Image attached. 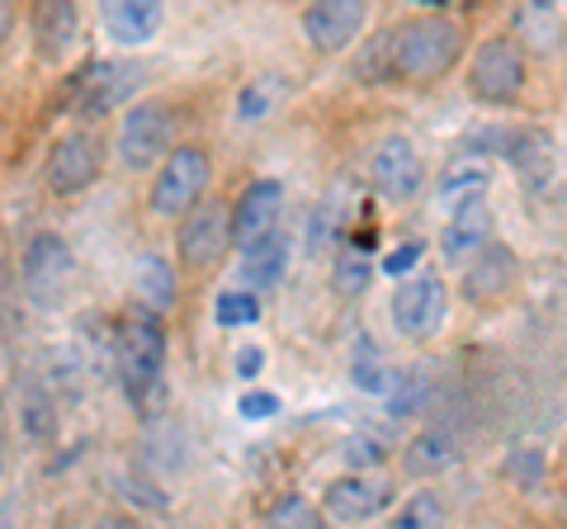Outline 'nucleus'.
Returning <instances> with one entry per match:
<instances>
[{
  "instance_id": "obj_16",
  "label": "nucleus",
  "mask_w": 567,
  "mask_h": 529,
  "mask_svg": "<svg viewBox=\"0 0 567 529\" xmlns=\"http://www.w3.org/2000/svg\"><path fill=\"white\" fill-rule=\"evenodd\" d=\"M279 204H284V185L279 180H256V185H246L241 189V199L233 208V241L241 246H256L265 241L270 232H279Z\"/></svg>"
},
{
  "instance_id": "obj_5",
  "label": "nucleus",
  "mask_w": 567,
  "mask_h": 529,
  "mask_svg": "<svg viewBox=\"0 0 567 529\" xmlns=\"http://www.w3.org/2000/svg\"><path fill=\"white\" fill-rule=\"evenodd\" d=\"M175 110L166 100H137L128 114L118 118V162L123 170H152L171 152Z\"/></svg>"
},
{
  "instance_id": "obj_21",
  "label": "nucleus",
  "mask_w": 567,
  "mask_h": 529,
  "mask_svg": "<svg viewBox=\"0 0 567 529\" xmlns=\"http://www.w3.org/2000/svg\"><path fill=\"white\" fill-rule=\"evenodd\" d=\"M133 293H137V308H147L162 317L166 308H175V274L162 256H142L137 260V274H133Z\"/></svg>"
},
{
  "instance_id": "obj_19",
  "label": "nucleus",
  "mask_w": 567,
  "mask_h": 529,
  "mask_svg": "<svg viewBox=\"0 0 567 529\" xmlns=\"http://www.w3.org/2000/svg\"><path fill=\"white\" fill-rule=\"evenodd\" d=\"M284 270H289V237L284 232H270L265 241L241 251V284L246 289H270L284 279Z\"/></svg>"
},
{
  "instance_id": "obj_23",
  "label": "nucleus",
  "mask_w": 567,
  "mask_h": 529,
  "mask_svg": "<svg viewBox=\"0 0 567 529\" xmlns=\"http://www.w3.org/2000/svg\"><path fill=\"white\" fill-rule=\"evenodd\" d=\"M516 43H535L539 52L563 43V14L544 0H529V6L516 10Z\"/></svg>"
},
{
  "instance_id": "obj_34",
  "label": "nucleus",
  "mask_w": 567,
  "mask_h": 529,
  "mask_svg": "<svg viewBox=\"0 0 567 529\" xmlns=\"http://www.w3.org/2000/svg\"><path fill=\"white\" fill-rule=\"evenodd\" d=\"M48 421H52L48 397L39 393V387H29V397H24V426H29V435L43 439V435H48Z\"/></svg>"
},
{
  "instance_id": "obj_28",
  "label": "nucleus",
  "mask_w": 567,
  "mask_h": 529,
  "mask_svg": "<svg viewBox=\"0 0 567 529\" xmlns=\"http://www.w3.org/2000/svg\"><path fill=\"white\" fill-rule=\"evenodd\" d=\"M213 322L218 326H256L260 322V303L251 289H227L218 293V303H213Z\"/></svg>"
},
{
  "instance_id": "obj_4",
  "label": "nucleus",
  "mask_w": 567,
  "mask_h": 529,
  "mask_svg": "<svg viewBox=\"0 0 567 529\" xmlns=\"http://www.w3.org/2000/svg\"><path fill=\"white\" fill-rule=\"evenodd\" d=\"M76 284V256L58 232H39L24 246V293L33 308L58 312Z\"/></svg>"
},
{
  "instance_id": "obj_8",
  "label": "nucleus",
  "mask_w": 567,
  "mask_h": 529,
  "mask_svg": "<svg viewBox=\"0 0 567 529\" xmlns=\"http://www.w3.org/2000/svg\"><path fill=\"white\" fill-rule=\"evenodd\" d=\"M137 66L133 62H114V58H95L85 62L76 76H71V110L81 118H104L110 110H118L123 100H133L137 91Z\"/></svg>"
},
{
  "instance_id": "obj_20",
  "label": "nucleus",
  "mask_w": 567,
  "mask_h": 529,
  "mask_svg": "<svg viewBox=\"0 0 567 529\" xmlns=\"http://www.w3.org/2000/svg\"><path fill=\"white\" fill-rule=\"evenodd\" d=\"M502 156L525 175V185H539L544 175H554V143L539 128H516L502 137Z\"/></svg>"
},
{
  "instance_id": "obj_22",
  "label": "nucleus",
  "mask_w": 567,
  "mask_h": 529,
  "mask_svg": "<svg viewBox=\"0 0 567 529\" xmlns=\"http://www.w3.org/2000/svg\"><path fill=\"white\" fill-rule=\"evenodd\" d=\"M511 274H516V256L502 251V246H492V251H483V256L473 260V270H468V298L487 303V298H496V293L511 284Z\"/></svg>"
},
{
  "instance_id": "obj_13",
  "label": "nucleus",
  "mask_w": 567,
  "mask_h": 529,
  "mask_svg": "<svg viewBox=\"0 0 567 529\" xmlns=\"http://www.w3.org/2000/svg\"><path fill=\"white\" fill-rule=\"evenodd\" d=\"M388 506V483L369 478V473H346V478L327 483L322 510L336 525H369Z\"/></svg>"
},
{
  "instance_id": "obj_18",
  "label": "nucleus",
  "mask_w": 567,
  "mask_h": 529,
  "mask_svg": "<svg viewBox=\"0 0 567 529\" xmlns=\"http://www.w3.org/2000/svg\"><path fill=\"white\" fill-rule=\"evenodd\" d=\"M487 185H492L487 156L464 152V156H454L445 175H440V204H445L450 214H454V208H464V204H473V199H483Z\"/></svg>"
},
{
  "instance_id": "obj_30",
  "label": "nucleus",
  "mask_w": 567,
  "mask_h": 529,
  "mask_svg": "<svg viewBox=\"0 0 567 529\" xmlns=\"http://www.w3.org/2000/svg\"><path fill=\"white\" fill-rule=\"evenodd\" d=\"M346 464H350V473H369V468H379L383 458H388V449H383V439H374V435H350L346 439Z\"/></svg>"
},
{
  "instance_id": "obj_33",
  "label": "nucleus",
  "mask_w": 567,
  "mask_h": 529,
  "mask_svg": "<svg viewBox=\"0 0 567 529\" xmlns=\"http://www.w3.org/2000/svg\"><path fill=\"white\" fill-rule=\"evenodd\" d=\"M421 256H425V246H421V241H406V246H398V251H388V256H383V274L412 279V270L421 264Z\"/></svg>"
},
{
  "instance_id": "obj_6",
  "label": "nucleus",
  "mask_w": 567,
  "mask_h": 529,
  "mask_svg": "<svg viewBox=\"0 0 567 529\" xmlns=\"http://www.w3.org/2000/svg\"><path fill=\"white\" fill-rule=\"evenodd\" d=\"M388 317H393V331L402 341H431L440 336L450 317V284L440 274H412L402 279L393 303H388Z\"/></svg>"
},
{
  "instance_id": "obj_29",
  "label": "nucleus",
  "mask_w": 567,
  "mask_h": 529,
  "mask_svg": "<svg viewBox=\"0 0 567 529\" xmlns=\"http://www.w3.org/2000/svg\"><path fill=\"white\" fill-rule=\"evenodd\" d=\"M270 104H275V76H260V81H246V91L237 95V114L241 123H260L270 114Z\"/></svg>"
},
{
  "instance_id": "obj_17",
  "label": "nucleus",
  "mask_w": 567,
  "mask_h": 529,
  "mask_svg": "<svg viewBox=\"0 0 567 529\" xmlns=\"http://www.w3.org/2000/svg\"><path fill=\"white\" fill-rule=\"evenodd\" d=\"M162 24H166L162 0H114V6L104 10V29H110V39L123 48H147L156 33H162Z\"/></svg>"
},
{
  "instance_id": "obj_2",
  "label": "nucleus",
  "mask_w": 567,
  "mask_h": 529,
  "mask_svg": "<svg viewBox=\"0 0 567 529\" xmlns=\"http://www.w3.org/2000/svg\"><path fill=\"white\" fill-rule=\"evenodd\" d=\"M114 364H118V383L133 402H147L162 387V369H166V326L162 317L147 308H128L114 336Z\"/></svg>"
},
{
  "instance_id": "obj_39",
  "label": "nucleus",
  "mask_w": 567,
  "mask_h": 529,
  "mask_svg": "<svg viewBox=\"0 0 567 529\" xmlns=\"http://www.w3.org/2000/svg\"><path fill=\"white\" fill-rule=\"evenodd\" d=\"M0 468H6V439H0Z\"/></svg>"
},
{
  "instance_id": "obj_15",
  "label": "nucleus",
  "mask_w": 567,
  "mask_h": 529,
  "mask_svg": "<svg viewBox=\"0 0 567 529\" xmlns=\"http://www.w3.org/2000/svg\"><path fill=\"white\" fill-rule=\"evenodd\" d=\"M492 208L487 199H473L464 208H454L445 232H440V251H445L450 264H473L483 251H492Z\"/></svg>"
},
{
  "instance_id": "obj_1",
  "label": "nucleus",
  "mask_w": 567,
  "mask_h": 529,
  "mask_svg": "<svg viewBox=\"0 0 567 529\" xmlns=\"http://www.w3.org/2000/svg\"><path fill=\"white\" fill-rule=\"evenodd\" d=\"M458 58H464V29L450 14H416V20H402L398 29H388L393 81L431 85L440 76H450Z\"/></svg>"
},
{
  "instance_id": "obj_35",
  "label": "nucleus",
  "mask_w": 567,
  "mask_h": 529,
  "mask_svg": "<svg viewBox=\"0 0 567 529\" xmlns=\"http://www.w3.org/2000/svg\"><path fill=\"white\" fill-rule=\"evenodd\" d=\"M341 208H346V199H341V194H331L327 208H317V214H312V246H322V241L336 237V218H341Z\"/></svg>"
},
{
  "instance_id": "obj_26",
  "label": "nucleus",
  "mask_w": 567,
  "mask_h": 529,
  "mask_svg": "<svg viewBox=\"0 0 567 529\" xmlns=\"http://www.w3.org/2000/svg\"><path fill=\"white\" fill-rule=\"evenodd\" d=\"M260 529H327V525H322V510L308 497H284L270 506V516H265Z\"/></svg>"
},
{
  "instance_id": "obj_38",
  "label": "nucleus",
  "mask_w": 567,
  "mask_h": 529,
  "mask_svg": "<svg viewBox=\"0 0 567 529\" xmlns=\"http://www.w3.org/2000/svg\"><path fill=\"white\" fill-rule=\"evenodd\" d=\"M91 529H133V520H123V516H100Z\"/></svg>"
},
{
  "instance_id": "obj_11",
  "label": "nucleus",
  "mask_w": 567,
  "mask_h": 529,
  "mask_svg": "<svg viewBox=\"0 0 567 529\" xmlns=\"http://www.w3.org/2000/svg\"><path fill=\"white\" fill-rule=\"evenodd\" d=\"M104 166V143H100V133H66L52 143L48 152V189L52 194H81L85 185H95V175Z\"/></svg>"
},
{
  "instance_id": "obj_14",
  "label": "nucleus",
  "mask_w": 567,
  "mask_h": 529,
  "mask_svg": "<svg viewBox=\"0 0 567 529\" xmlns=\"http://www.w3.org/2000/svg\"><path fill=\"white\" fill-rule=\"evenodd\" d=\"M29 33H33L39 62L58 66V62L71 58V48H76V39H81V10L71 6V0H43L29 20Z\"/></svg>"
},
{
  "instance_id": "obj_32",
  "label": "nucleus",
  "mask_w": 567,
  "mask_h": 529,
  "mask_svg": "<svg viewBox=\"0 0 567 529\" xmlns=\"http://www.w3.org/2000/svg\"><path fill=\"white\" fill-rule=\"evenodd\" d=\"M279 407H284V402H279L275 393H260V387H246L241 402H237V416H241V421H270V416H279Z\"/></svg>"
},
{
  "instance_id": "obj_9",
  "label": "nucleus",
  "mask_w": 567,
  "mask_h": 529,
  "mask_svg": "<svg viewBox=\"0 0 567 529\" xmlns=\"http://www.w3.org/2000/svg\"><path fill=\"white\" fill-rule=\"evenodd\" d=\"M369 185H374L388 204H412L416 194L425 189V162L416 143L406 133H393L383 137V143L374 147V156H369Z\"/></svg>"
},
{
  "instance_id": "obj_37",
  "label": "nucleus",
  "mask_w": 567,
  "mask_h": 529,
  "mask_svg": "<svg viewBox=\"0 0 567 529\" xmlns=\"http://www.w3.org/2000/svg\"><path fill=\"white\" fill-rule=\"evenodd\" d=\"M10 29H14V10L6 6V0H0V43L10 39Z\"/></svg>"
},
{
  "instance_id": "obj_27",
  "label": "nucleus",
  "mask_w": 567,
  "mask_h": 529,
  "mask_svg": "<svg viewBox=\"0 0 567 529\" xmlns=\"http://www.w3.org/2000/svg\"><path fill=\"white\" fill-rule=\"evenodd\" d=\"M450 464H454V445L445 435H435V431H425L421 439L406 445V468H412V473H440Z\"/></svg>"
},
{
  "instance_id": "obj_31",
  "label": "nucleus",
  "mask_w": 567,
  "mask_h": 529,
  "mask_svg": "<svg viewBox=\"0 0 567 529\" xmlns=\"http://www.w3.org/2000/svg\"><path fill=\"white\" fill-rule=\"evenodd\" d=\"M369 260L360 256V251H346L341 260H336V289L341 293H364L369 289Z\"/></svg>"
},
{
  "instance_id": "obj_36",
  "label": "nucleus",
  "mask_w": 567,
  "mask_h": 529,
  "mask_svg": "<svg viewBox=\"0 0 567 529\" xmlns=\"http://www.w3.org/2000/svg\"><path fill=\"white\" fill-rule=\"evenodd\" d=\"M260 369H265V350H260V345H241V350H237V378H241V383H256Z\"/></svg>"
},
{
  "instance_id": "obj_24",
  "label": "nucleus",
  "mask_w": 567,
  "mask_h": 529,
  "mask_svg": "<svg viewBox=\"0 0 567 529\" xmlns=\"http://www.w3.org/2000/svg\"><path fill=\"white\" fill-rule=\"evenodd\" d=\"M350 383L360 387V393H388L393 387V364L383 360V350L360 336L354 341V355H350Z\"/></svg>"
},
{
  "instance_id": "obj_12",
  "label": "nucleus",
  "mask_w": 567,
  "mask_h": 529,
  "mask_svg": "<svg viewBox=\"0 0 567 529\" xmlns=\"http://www.w3.org/2000/svg\"><path fill=\"white\" fill-rule=\"evenodd\" d=\"M369 6L364 0H317L303 10V33L317 52H341L364 33Z\"/></svg>"
},
{
  "instance_id": "obj_7",
  "label": "nucleus",
  "mask_w": 567,
  "mask_h": 529,
  "mask_svg": "<svg viewBox=\"0 0 567 529\" xmlns=\"http://www.w3.org/2000/svg\"><path fill=\"white\" fill-rule=\"evenodd\" d=\"M468 91L483 104H511L525 91V52L511 33H496V39H487L473 52Z\"/></svg>"
},
{
  "instance_id": "obj_25",
  "label": "nucleus",
  "mask_w": 567,
  "mask_h": 529,
  "mask_svg": "<svg viewBox=\"0 0 567 529\" xmlns=\"http://www.w3.org/2000/svg\"><path fill=\"white\" fill-rule=\"evenodd\" d=\"M388 529H445V501L435 491H416L398 506V516Z\"/></svg>"
},
{
  "instance_id": "obj_3",
  "label": "nucleus",
  "mask_w": 567,
  "mask_h": 529,
  "mask_svg": "<svg viewBox=\"0 0 567 529\" xmlns=\"http://www.w3.org/2000/svg\"><path fill=\"white\" fill-rule=\"evenodd\" d=\"M213 180V162L204 147H175L162 170H156V185H152V214L162 218H189L194 208L204 204Z\"/></svg>"
},
{
  "instance_id": "obj_10",
  "label": "nucleus",
  "mask_w": 567,
  "mask_h": 529,
  "mask_svg": "<svg viewBox=\"0 0 567 529\" xmlns=\"http://www.w3.org/2000/svg\"><path fill=\"white\" fill-rule=\"evenodd\" d=\"M227 241H233V208L218 204V199H204L181 222V237H175V246H181V260L189 264V270H213V264L223 260Z\"/></svg>"
}]
</instances>
